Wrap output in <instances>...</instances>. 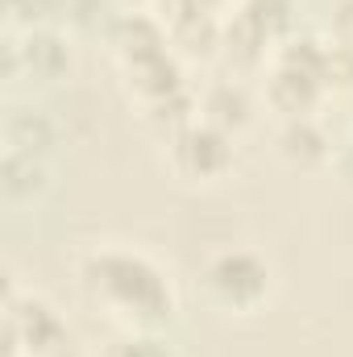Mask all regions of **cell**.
<instances>
[{"instance_id":"30bf717a","label":"cell","mask_w":353,"mask_h":357,"mask_svg":"<svg viewBox=\"0 0 353 357\" xmlns=\"http://www.w3.org/2000/svg\"><path fill=\"white\" fill-rule=\"evenodd\" d=\"M59 142H63V129H59V121L46 108L13 104L4 112V150L33 154V158H46L50 162L59 154Z\"/></svg>"},{"instance_id":"6da1fadb","label":"cell","mask_w":353,"mask_h":357,"mask_svg":"<svg viewBox=\"0 0 353 357\" xmlns=\"http://www.w3.org/2000/svg\"><path fill=\"white\" fill-rule=\"evenodd\" d=\"M80 295L117 328H154L167 333L179 316V291L171 270L154 254L125 241H96L75 258Z\"/></svg>"},{"instance_id":"7a4b0ae2","label":"cell","mask_w":353,"mask_h":357,"mask_svg":"<svg viewBox=\"0 0 353 357\" xmlns=\"http://www.w3.org/2000/svg\"><path fill=\"white\" fill-rule=\"evenodd\" d=\"M200 287H204V295H208V303L216 312H225V316H258L274 299V266L254 245H229V250H216L204 262Z\"/></svg>"},{"instance_id":"5b68a950","label":"cell","mask_w":353,"mask_h":357,"mask_svg":"<svg viewBox=\"0 0 353 357\" xmlns=\"http://www.w3.org/2000/svg\"><path fill=\"white\" fill-rule=\"evenodd\" d=\"M75 67V38L59 25H29V29H4V79L17 88V79H29L38 88H50L67 79Z\"/></svg>"},{"instance_id":"9a60e30c","label":"cell","mask_w":353,"mask_h":357,"mask_svg":"<svg viewBox=\"0 0 353 357\" xmlns=\"http://www.w3.org/2000/svg\"><path fill=\"white\" fill-rule=\"evenodd\" d=\"M112 4H117L121 13H137V8H154L158 0H112Z\"/></svg>"},{"instance_id":"9c48e42d","label":"cell","mask_w":353,"mask_h":357,"mask_svg":"<svg viewBox=\"0 0 353 357\" xmlns=\"http://www.w3.org/2000/svg\"><path fill=\"white\" fill-rule=\"evenodd\" d=\"M54 187V171L46 158L33 154H17V150H0V199L8 212H29L38 208Z\"/></svg>"},{"instance_id":"4fadbf2b","label":"cell","mask_w":353,"mask_h":357,"mask_svg":"<svg viewBox=\"0 0 353 357\" xmlns=\"http://www.w3.org/2000/svg\"><path fill=\"white\" fill-rule=\"evenodd\" d=\"M163 21H179V17H229L237 8V0H158L154 4Z\"/></svg>"},{"instance_id":"7c38bea8","label":"cell","mask_w":353,"mask_h":357,"mask_svg":"<svg viewBox=\"0 0 353 357\" xmlns=\"http://www.w3.org/2000/svg\"><path fill=\"white\" fill-rule=\"evenodd\" d=\"M100 357H179L175 341L167 333H154V328H129V333H117Z\"/></svg>"},{"instance_id":"277c9868","label":"cell","mask_w":353,"mask_h":357,"mask_svg":"<svg viewBox=\"0 0 353 357\" xmlns=\"http://www.w3.org/2000/svg\"><path fill=\"white\" fill-rule=\"evenodd\" d=\"M0 320H4V357H59L71 345L63 312L42 291H21L8 282Z\"/></svg>"},{"instance_id":"52a82bcc","label":"cell","mask_w":353,"mask_h":357,"mask_svg":"<svg viewBox=\"0 0 353 357\" xmlns=\"http://www.w3.org/2000/svg\"><path fill=\"white\" fill-rule=\"evenodd\" d=\"M258 112H262V104L241 75H225V79H212L200 88V116L233 137L250 133L258 125Z\"/></svg>"},{"instance_id":"8fae6325","label":"cell","mask_w":353,"mask_h":357,"mask_svg":"<svg viewBox=\"0 0 353 357\" xmlns=\"http://www.w3.org/2000/svg\"><path fill=\"white\" fill-rule=\"evenodd\" d=\"M241 21H250L262 38H270L274 46L283 38L295 33V0H237L233 8Z\"/></svg>"},{"instance_id":"5bb4252c","label":"cell","mask_w":353,"mask_h":357,"mask_svg":"<svg viewBox=\"0 0 353 357\" xmlns=\"http://www.w3.org/2000/svg\"><path fill=\"white\" fill-rule=\"evenodd\" d=\"M324 42L333 50L353 54V0H333L329 21H324Z\"/></svg>"},{"instance_id":"3957f363","label":"cell","mask_w":353,"mask_h":357,"mask_svg":"<svg viewBox=\"0 0 353 357\" xmlns=\"http://www.w3.org/2000/svg\"><path fill=\"white\" fill-rule=\"evenodd\" d=\"M163 146V167L175 178L179 187H216L220 178H229L233 162H237V137L216 129L212 121L195 116L191 125H183L179 133H171Z\"/></svg>"},{"instance_id":"8992f818","label":"cell","mask_w":353,"mask_h":357,"mask_svg":"<svg viewBox=\"0 0 353 357\" xmlns=\"http://www.w3.org/2000/svg\"><path fill=\"white\" fill-rule=\"evenodd\" d=\"M117 75H121V91H125V100L133 104V112H137V108H150V104H158V100H171V96L191 88L187 63L179 59L175 46L154 50V54H142V59H133V63H121Z\"/></svg>"},{"instance_id":"2e32d148","label":"cell","mask_w":353,"mask_h":357,"mask_svg":"<svg viewBox=\"0 0 353 357\" xmlns=\"http://www.w3.org/2000/svg\"><path fill=\"white\" fill-rule=\"evenodd\" d=\"M59 357H100V354H91V349H80V345L71 341V345H67V349H63Z\"/></svg>"},{"instance_id":"ba28073f","label":"cell","mask_w":353,"mask_h":357,"mask_svg":"<svg viewBox=\"0 0 353 357\" xmlns=\"http://www.w3.org/2000/svg\"><path fill=\"white\" fill-rule=\"evenodd\" d=\"M274 154L291 171H320L333 162V137L320 116H283L274 129Z\"/></svg>"}]
</instances>
